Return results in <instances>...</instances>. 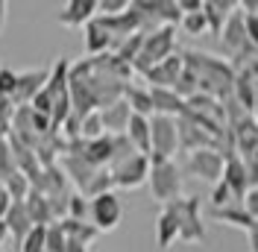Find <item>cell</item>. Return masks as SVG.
<instances>
[{
    "label": "cell",
    "mask_w": 258,
    "mask_h": 252,
    "mask_svg": "<svg viewBox=\"0 0 258 252\" xmlns=\"http://www.w3.org/2000/svg\"><path fill=\"white\" fill-rule=\"evenodd\" d=\"M182 62L200 79V91L226 103L235 94V65H229L226 59L209 56L203 50H182Z\"/></svg>",
    "instance_id": "6da1fadb"
},
{
    "label": "cell",
    "mask_w": 258,
    "mask_h": 252,
    "mask_svg": "<svg viewBox=\"0 0 258 252\" xmlns=\"http://www.w3.org/2000/svg\"><path fill=\"white\" fill-rule=\"evenodd\" d=\"M68 77H71V62H68V59H56V62L50 65L47 85H44V88L38 91V97L30 103L35 111L50 114L56 132H59L64 126V120L74 114V106H71V82H68Z\"/></svg>",
    "instance_id": "7a4b0ae2"
},
{
    "label": "cell",
    "mask_w": 258,
    "mask_h": 252,
    "mask_svg": "<svg viewBox=\"0 0 258 252\" xmlns=\"http://www.w3.org/2000/svg\"><path fill=\"white\" fill-rule=\"evenodd\" d=\"M173 53H176V27H156V30L144 32V44H141L138 59L132 62V74L144 77L150 68H156Z\"/></svg>",
    "instance_id": "3957f363"
},
{
    "label": "cell",
    "mask_w": 258,
    "mask_h": 252,
    "mask_svg": "<svg viewBox=\"0 0 258 252\" xmlns=\"http://www.w3.org/2000/svg\"><path fill=\"white\" fill-rule=\"evenodd\" d=\"M176 153H179L176 117L153 114L150 117V161H173Z\"/></svg>",
    "instance_id": "277c9868"
},
{
    "label": "cell",
    "mask_w": 258,
    "mask_h": 252,
    "mask_svg": "<svg viewBox=\"0 0 258 252\" xmlns=\"http://www.w3.org/2000/svg\"><path fill=\"white\" fill-rule=\"evenodd\" d=\"M150 191L161 205H170L182 197V167L176 161H150Z\"/></svg>",
    "instance_id": "5b68a950"
},
{
    "label": "cell",
    "mask_w": 258,
    "mask_h": 252,
    "mask_svg": "<svg viewBox=\"0 0 258 252\" xmlns=\"http://www.w3.org/2000/svg\"><path fill=\"white\" fill-rule=\"evenodd\" d=\"M173 214L179 220V240L185 243H200L206 240V223H203V203L200 197H179L170 203Z\"/></svg>",
    "instance_id": "8992f818"
},
{
    "label": "cell",
    "mask_w": 258,
    "mask_h": 252,
    "mask_svg": "<svg viewBox=\"0 0 258 252\" xmlns=\"http://www.w3.org/2000/svg\"><path fill=\"white\" fill-rule=\"evenodd\" d=\"M88 217H91V226L97 232H112L120 226L123 220V203L114 191H106V194H97L88 200Z\"/></svg>",
    "instance_id": "52a82bcc"
},
{
    "label": "cell",
    "mask_w": 258,
    "mask_h": 252,
    "mask_svg": "<svg viewBox=\"0 0 258 252\" xmlns=\"http://www.w3.org/2000/svg\"><path fill=\"white\" fill-rule=\"evenodd\" d=\"M109 173H112L114 188H120V191L141 188L147 179H150V156L132 153L129 158L117 161V164H112V167H109Z\"/></svg>",
    "instance_id": "ba28073f"
},
{
    "label": "cell",
    "mask_w": 258,
    "mask_h": 252,
    "mask_svg": "<svg viewBox=\"0 0 258 252\" xmlns=\"http://www.w3.org/2000/svg\"><path fill=\"white\" fill-rule=\"evenodd\" d=\"M176 123H179V150H182V153H188V156H191V153H197V150H211V147H214V150H220L223 156H229V153H226V147L211 135L206 126H200L197 120L185 117V114L176 117Z\"/></svg>",
    "instance_id": "9c48e42d"
},
{
    "label": "cell",
    "mask_w": 258,
    "mask_h": 252,
    "mask_svg": "<svg viewBox=\"0 0 258 252\" xmlns=\"http://www.w3.org/2000/svg\"><path fill=\"white\" fill-rule=\"evenodd\" d=\"M185 170L194 176V179H203V182H211V185H217L220 179H223V170H226V156L220 150H197L188 156L185 161Z\"/></svg>",
    "instance_id": "30bf717a"
},
{
    "label": "cell",
    "mask_w": 258,
    "mask_h": 252,
    "mask_svg": "<svg viewBox=\"0 0 258 252\" xmlns=\"http://www.w3.org/2000/svg\"><path fill=\"white\" fill-rule=\"evenodd\" d=\"M50 79V68H35V71H18V88L12 94V103L18 106H30L32 100L38 97V91L47 85Z\"/></svg>",
    "instance_id": "8fae6325"
},
{
    "label": "cell",
    "mask_w": 258,
    "mask_h": 252,
    "mask_svg": "<svg viewBox=\"0 0 258 252\" xmlns=\"http://www.w3.org/2000/svg\"><path fill=\"white\" fill-rule=\"evenodd\" d=\"M182 71H185V62H182V53H173V56H167L164 62H159L156 68H150L144 74L147 85L150 88H173L182 77Z\"/></svg>",
    "instance_id": "7c38bea8"
},
{
    "label": "cell",
    "mask_w": 258,
    "mask_h": 252,
    "mask_svg": "<svg viewBox=\"0 0 258 252\" xmlns=\"http://www.w3.org/2000/svg\"><path fill=\"white\" fill-rule=\"evenodd\" d=\"M59 167H62V173L80 188V194L85 197L88 194V188H91V182H94V176L100 173L97 167H91L88 161L82 156H74V153H64L62 156V161H59Z\"/></svg>",
    "instance_id": "4fadbf2b"
},
{
    "label": "cell",
    "mask_w": 258,
    "mask_h": 252,
    "mask_svg": "<svg viewBox=\"0 0 258 252\" xmlns=\"http://www.w3.org/2000/svg\"><path fill=\"white\" fill-rule=\"evenodd\" d=\"M82 41H85V53H88V59H94V56H103V53H112L114 50V38L112 32L106 30V24L94 18V21H88L85 27H82Z\"/></svg>",
    "instance_id": "5bb4252c"
},
{
    "label": "cell",
    "mask_w": 258,
    "mask_h": 252,
    "mask_svg": "<svg viewBox=\"0 0 258 252\" xmlns=\"http://www.w3.org/2000/svg\"><path fill=\"white\" fill-rule=\"evenodd\" d=\"M94 18H97V0H71L59 12V24L71 27V30H82Z\"/></svg>",
    "instance_id": "9a60e30c"
},
{
    "label": "cell",
    "mask_w": 258,
    "mask_h": 252,
    "mask_svg": "<svg viewBox=\"0 0 258 252\" xmlns=\"http://www.w3.org/2000/svg\"><path fill=\"white\" fill-rule=\"evenodd\" d=\"M3 220H6L9 237L15 240V252H18V246L24 243V237L35 229V223H32L30 211H27V205H24V203H12V208L6 211V217H3Z\"/></svg>",
    "instance_id": "2e32d148"
},
{
    "label": "cell",
    "mask_w": 258,
    "mask_h": 252,
    "mask_svg": "<svg viewBox=\"0 0 258 252\" xmlns=\"http://www.w3.org/2000/svg\"><path fill=\"white\" fill-rule=\"evenodd\" d=\"M100 117H103L106 135H126V126L132 120V109L126 106V100H117L112 106L100 109Z\"/></svg>",
    "instance_id": "e0dca14e"
},
{
    "label": "cell",
    "mask_w": 258,
    "mask_h": 252,
    "mask_svg": "<svg viewBox=\"0 0 258 252\" xmlns=\"http://www.w3.org/2000/svg\"><path fill=\"white\" fill-rule=\"evenodd\" d=\"M223 182L232 188V194L243 203V197L249 194V176H246V164H243L241 156H229V158H226Z\"/></svg>",
    "instance_id": "ac0fdd59"
},
{
    "label": "cell",
    "mask_w": 258,
    "mask_h": 252,
    "mask_svg": "<svg viewBox=\"0 0 258 252\" xmlns=\"http://www.w3.org/2000/svg\"><path fill=\"white\" fill-rule=\"evenodd\" d=\"M176 240H179V220L173 214V208L164 205L159 211V217H156V243H159V249H170Z\"/></svg>",
    "instance_id": "d6986e66"
},
{
    "label": "cell",
    "mask_w": 258,
    "mask_h": 252,
    "mask_svg": "<svg viewBox=\"0 0 258 252\" xmlns=\"http://www.w3.org/2000/svg\"><path fill=\"white\" fill-rule=\"evenodd\" d=\"M150 88V85H147ZM153 94V109L156 114H164V117H182L185 111V100L173 91V88H150Z\"/></svg>",
    "instance_id": "ffe728a7"
},
{
    "label": "cell",
    "mask_w": 258,
    "mask_h": 252,
    "mask_svg": "<svg viewBox=\"0 0 258 252\" xmlns=\"http://www.w3.org/2000/svg\"><path fill=\"white\" fill-rule=\"evenodd\" d=\"M235 9H238V3H232V0H206L203 3V15L209 21V32L220 35V30L226 27V21H229V15Z\"/></svg>",
    "instance_id": "44dd1931"
},
{
    "label": "cell",
    "mask_w": 258,
    "mask_h": 252,
    "mask_svg": "<svg viewBox=\"0 0 258 252\" xmlns=\"http://www.w3.org/2000/svg\"><path fill=\"white\" fill-rule=\"evenodd\" d=\"M24 205H27V211H30V217L35 226H53V223H59L56 214H53V205H50V200L44 194L30 191V197L24 200Z\"/></svg>",
    "instance_id": "7402d4cb"
},
{
    "label": "cell",
    "mask_w": 258,
    "mask_h": 252,
    "mask_svg": "<svg viewBox=\"0 0 258 252\" xmlns=\"http://www.w3.org/2000/svg\"><path fill=\"white\" fill-rule=\"evenodd\" d=\"M123 100H126V106L132 109V114H141V117H153L156 109H153V94H150V88L144 85H132L129 82L126 91H123Z\"/></svg>",
    "instance_id": "603a6c76"
},
{
    "label": "cell",
    "mask_w": 258,
    "mask_h": 252,
    "mask_svg": "<svg viewBox=\"0 0 258 252\" xmlns=\"http://www.w3.org/2000/svg\"><path fill=\"white\" fill-rule=\"evenodd\" d=\"M126 138H129V144L135 147V153L150 156V117L132 114V120H129V126H126Z\"/></svg>",
    "instance_id": "cb8c5ba5"
},
{
    "label": "cell",
    "mask_w": 258,
    "mask_h": 252,
    "mask_svg": "<svg viewBox=\"0 0 258 252\" xmlns=\"http://www.w3.org/2000/svg\"><path fill=\"white\" fill-rule=\"evenodd\" d=\"M59 226H62V232L68 240H80L85 246H91L97 237H100V232L88 220H71V217H64V220H59Z\"/></svg>",
    "instance_id": "d4e9b609"
},
{
    "label": "cell",
    "mask_w": 258,
    "mask_h": 252,
    "mask_svg": "<svg viewBox=\"0 0 258 252\" xmlns=\"http://www.w3.org/2000/svg\"><path fill=\"white\" fill-rule=\"evenodd\" d=\"M211 217L217 223H229V226H241L243 232L252 229L255 217L243 208V205H229V208H211Z\"/></svg>",
    "instance_id": "484cf974"
},
{
    "label": "cell",
    "mask_w": 258,
    "mask_h": 252,
    "mask_svg": "<svg viewBox=\"0 0 258 252\" xmlns=\"http://www.w3.org/2000/svg\"><path fill=\"white\" fill-rule=\"evenodd\" d=\"M106 135V129H103V117H100V111H91V114H85L80 123V138L85 141H97V138H103Z\"/></svg>",
    "instance_id": "4316f807"
},
{
    "label": "cell",
    "mask_w": 258,
    "mask_h": 252,
    "mask_svg": "<svg viewBox=\"0 0 258 252\" xmlns=\"http://www.w3.org/2000/svg\"><path fill=\"white\" fill-rule=\"evenodd\" d=\"M229 205H243V203L232 194V188L226 185L223 179H220L217 185H211V208H229Z\"/></svg>",
    "instance_id": "83f0119b"
},
{
    "label": "cell",
    "mask_w": 258,
    "mask_h": 252,
    "mask_svg": "<svg viewBox=\"0 0 258 252\" xmlns=\"http://www.w3.org/2000/svg\"><path fill=\"white\" fill-rule=\"evenodd\" d=\"M18 252H47V226H35L30 235L24 237Z\"/></svg>",
    "instance_id": "f1b7e54d"
},
{
    "label": "cell",
    "mask_w": 258,
    "mask_h": 252,
    "mask_svg": "<svg viewBox=\"0 0 258 252\" xmlns=\"http://www.w3.org/2000/svg\"><path fill=\"white\" fill-rule=\"evenodd\" d=\"M3 185H6V191H9V197H12L15 203H24V200L30 197V191H32V182H30V179H27L24 173L9 176V179H6Z\"/></svg>",
    "instance_id": "f546056e"
},
{
    "label": "cell",
    "mask_w": 258,
    "mask_h": 252,
    "mask_svg": "<svg viewBox=\"0 0 258 252\" xmlns=\"http://www.w3.org/2000/svg\"><path fill=\"white\" fill-rule=\"evenodd\" d=\"M18 167H15V156H12V144L9 138L0 141V182H6L9 176H15Z\"/></svg>",
    "instance_id": "4dcf8cb0"
},
{
    "label": "cell",
    "mask_w": 258,
    "mask_h": 252,
    "mask_svg": "<svg viewBox=\"0 0 258 252\" xmlns=\"http://www.w3.org/2000/svg\"><path fill=\"white\" fill-rule=\"evenodd\" d=\"M179 27L188 32V35H203V32H209V21H206L203 12H191V15H182Z\"/></svg>",
    "instance_id": "1f68e13d"
},
{
    "label": "cell",
    "mask_w": 258,
    "mask_h": 252,
    "mask_svg": "<svg viewBox=\"0 0 258 252\" xmlns=\"http://www.w3.org/2000/svg\"><path fill=\"white\" fill-rule=\"evenodd\" d=\"M68 217L71 220H88V197H82L80 191L71 194V200H68Z\"/></svg>",
    "instance_id": "d6a6232c"
},
{
    "label": "cell",
    "mask_w": 258,
    "mask_h": 252,
    "mask_svg": "<svg viewBox=\"0 0 258 252\" xmlns=\"http://www.w3.org/2000/svg\"><path fill=\"white\" fill-rule=\"evenodd\" d=\"M15 88H18V71H12L9 65H0V97L12 100Z\"/></svg>",
    "instance_id": "836d02e7"
},
{
    "label": "cell",
    "mask_w": 258,
    "mask_h": 252,
    "mask_svg": "<svg viewBox=\"0 0 258 252\" xmlns=\"http://www.w3.org/2000/svg\"><path fill=\"white\" fill-rule=\"evenodd\" d=\"M64 246H68V237H64L62 226L59 223L47 226V252H64Z\"/></svg>",
    "instance_id": "e575fe53"
},
{
    "label": "cell",
    "mask_w": 258,
    "mask_h": 252,
    "mask_svg": "<svg viewBox=\"0 0 258 252\" xmlns=\"http://www.w3.org/2000/svg\"><path fill=\"white\" fill-rule=\"evenodd\" d=\"M129 9V0H97V15H123Z\"/></svg>",
    "instance_id": "d590c367"
},
{
    "label": "cell",
    "mask_w": 258,
    "mask_h": 252,
    "mask_svg": "<svg viewBox=\"0 0 258 252\" xmlns=\"http://www.w3.org/2000/svg\"><path fill=\"white\" fill-rule=\"evenodd\" d=\"M246 35H249V44L258 50V15H246Z\"/></svg>",
    "instance_id": "8d00e7d4"
},
{
    "label": "cell",
    "mask_w": 258,
    "mask_h": 252,
    "mask_svg": "<svg viewBox=\"0 0 258 252\" xmlns=\"http://www.w3.org/2000/svg\"><path fill=\"white\" fill-rule=\"evenodd\" d=\"M12 203H15V200H12V197H9V191H6V185H3V182H0V220H3V217H6V211H9V208H12Z\"/></svg>",
    "instance_id": "74e56055"
},
{
    "label": "cell",
    "mask_w": 258,
    "mask_h": 252,
    "mask_svg": "<svg viewBox=\"0 0 258 252\" xmlns=\"http://www.w3.org/2000/svg\"><path fill=\"white\" fill-rule=\"evenodd\" d=\"M246 237H249V249H252V252H258V220L252 223V229L246 232Z\"/></svg>",
    "instance_id": "f35d334b"
},
{
    "label": "cell",
    "mask_w": 258,
    "mask_h": 252,
    "mask_svg": "<svg viewBox=\"0 0 258 252\" xmlns=\"http://www.w3.org/2000/svg\"><path fill=\"white\" fill-rule=\"evenodd\" d=\"M64 252H88V246H85V243H80V240H68Z\"/></svg>",
    "instance_id": "ab89813d"
},
{
    "label": "cell",
    "mask_w": 258,
    "mask_h": 252,
    "mask_svg": "<svg viewBox=\"0 0 258 252\" xmlns=\"http://www.w3.org/2000/svg\"><path fill=\"white\" fill-rule=\"evenodd\" d=\"M9 240V229H6V220H0V246Z\"/></svg>",
    "instance_id": "60d3db41"
},
{
    "label": "cell",
    "mask_w": 258,
    "mask_h": 252,
    "mask_svg": "<svg viewBox=\"0 0 258 252\" xmlns=\"http://www.w3.org/2000/svg\"><path fill=\"white\" fill-rule=\"evenodd\" d=\"M3 27H6V3L0 0V30H3Z\"/></svg>",
    "instance_id": "b9f144b4"
},
{
    "label": "cell",
    "mask_w": 258,
    "mask_h": 252,
    "mask_svg": "<svg viewBox=\"0 0 258 252\" xmlns=\"http://www.w3.org/2000/svg\"><path fill=\"white\" fill-rule=\"evenodd\" d=\"M252 114H255V120H258V94H255V103H252Z\"/></svg>",
    "instance_id": "7bdbcfd3"
},
{
    "label": "cell",
    "mask_w": 258,
    "mask_h": 252,
    "mask_svg": "<svg viewBox=\"0 0 258 252\" xmlns=\"http://www.w3.org/2000/svg\"><path fill=\"white\" fill-rule=\"evenodd\" d=\"M255 123H258V120H255Z\"/></svg>",
    "instance_id": "ee69618b"
}]
</instances>
